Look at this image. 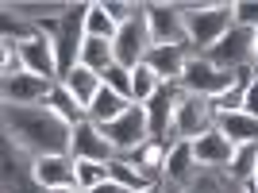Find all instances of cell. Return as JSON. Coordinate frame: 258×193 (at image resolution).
<instances>
[{"mask_svg": "<svg viewBox=\"0 0 258 193\" xmlns=\"http://www.w3.org/2000/svg\"><path fill=\"white\" fill-rule=\"evenodd\" d=\"M177 85H181L185 93H197V96H208V101H216L220 93H227V89L235 85V74H231V70H220V66H212L205 54H189V58H185V70H181V81H177Z\"/></svg>", "mask_w": 258, "mask_h": 193, "instance_id": "4", "label": "cell"}, {"mask_svg": "<svg viewBox=\"0 0 258 193\" xmlns=\"http://www.w3.org/2000/svg\"><path fill=\"white\" fill-rule=\"evenodd\" d=\"M54 85H62V81H46V77H35V74H16V77H4V81H0L4 105H16V108L46 105V96L54 93Z\"/></svg>", "mask_w": 258, "mask_h": 193, "instance_id": "11", "label": "cell"}, {"mask_svg": "<svg viewBox=\"0 0 258 193\" xmlns=\"http://www.w3.org/2000/svg\"><path fill=\"white\" fill-rule=\"evenodd\" d=\"M216 128V108L208 96H197V93H185L177 96V108H173V135L185 143H193L201 139L205 131Z\"/></svg>", "mask_w": 258, "mask_h": 193, "instance_id": "5", "label": "cell"}, {"mask_svg": "<svg viewBox=\"0 0 258 193\" xmlns=\"http://www.w3.org/2000/svg\"><path fill=\"white\" fill-rule=\"evenodd\" d=\"M46 193H81V189H46Z\"/></svg>", "mask_w": 258, "mask_h": 193, "instance_id": "34", "label": "cell"}, {"mask_svg": "<svg viewBox=\"0 0 258 193\" xmlns=\"http://www.w3.org/2000/svg\"><path fill=\"white\" fill-rule=\"evenodd\" d=\"M185 58H189V46H151L143 62L151 66L166 85H177V81H181V70H185Z\"/></svg>", "mask_w": 258, "mask_h": 193, "instance_id": "16", "label": "cell"}, {"mask_svg": "<svg viewBox=\"0 0 258 193\" xmlns=\"http://www.w3.org/2000/svg\"><path fill=\"white\" fill-rule=\"evenodd\" d=\"M162 85H166V81H162V77L154 74L147 62L131 70V101H135V105H147V101H151V96L158 93Z\"/></svg>", "mask_w": 258, "mask_h": 193, "instance_id": "21", "label": "cell"}, {"mask_svg": "<svg viewBox=\"0 0 258 193\" xmlns=\"http://www.w3.org/2000/svg\"><path fill=\"white\" fill-rule=\"evenodd\" d=\"M85 16L89 4H70L58 20H43L39 31L50 39L54 54H58V74H70L74 66H81V43H85Z\"/></svg>", "mask_w": 258, "mask_h": 193, "instance_id": "2", "label": "cell"}, {"mask_svg": "<svg viewBox=\"0 0 258 193\" xmlns=\"http://www.w3.org/2000/svg\"><path fill=\"white\" fill-rule=\"evenodd\" d=\"M8 193H12V189H8Z\"/></svg>", "mask_w": 258, "mask_h": 193, "instance_id": "39", "label": "cell"}, {"mask_svg": "<svg viewBox=\"0 0 258 193\" xmlns=\"http://www.w3.org/2000/svg\"><path fill=\"white\" fill-rule=\"evenodd\" d=\"M151 27H147V4H143V12L135 16V20H127L123 27L116 31V39H112V54H116L119 66H127V70H135V66H143V58H147V51H151Z\"/></svg>", "mask_w": 258, "mask_h": 193, "instance_id": "7", "label": "cell"}, {"mask_svg": "<svg viewBox=\"0 0 258 193\" xmlns=\"http://www.w3.org/2000/svg\"><path fill=\"white\" fill-rule=\"evenodd\" d=\"M62 85L70 89V96H74L77 105L89 112V105H93V101H97V93L104 89V81H100V74H93L89 66H74V70L62 77Z\"/></svg>", "mask_w": 258, "mask_h": 193, "instance_id": "18", "label": "cell"}, {"mask_svg": "<svg viewBox=\"0 0 258 193\" xmlns=\"http://www.w3.org/2000/svg\"><path fill=\"white\" fill-rule=\"evenodd\" d=\"M116 31H119V23L108 16V8L104 4H89V16H85V39H116Z\"/></svg>", "mask_w": 258, "mask_h": 193, "instance_id": "23", "label": "cell"}, {"mask_svg": "<svg viewBox=\"0 0 258 193\" xmlns=\"http://www.w3.org/2000/svg\"><path fill=\"white\" fill-rule=\"evenodd\" d=\"M254 70H258V35H254Z\"/></svg>", "mask_w": 258, "mask_h": 193, "instance_id": "33", "label": "cell"}, {"mask_svg": "<svg viewBox=\"0 0 258 193\" xmlns=\"http://www.w3.org/2000/svg\"><path fill=\"white\" fill-rule=\"evenodd\" d=\"M131 108V101L127 96H119V93H112V89H100L97 93V101H93V105H89V120H93V124H97V128H104V124H112V120H119L123 116V112H127Z\"/></svg>", "mask_w": 258, "mask_h": 193, "instance_id": "19", "label": "cell"}, {"mask_svg": "<svg viewBox=\"0 0 258 193\" xmlns=\"http://www.w3.org/2000/svg\"><path fill=\"white\" fill-rule=\"evenodd\" d=\"M216 131H220L224 139H231L235 147H254L258 143V120L247 116L243 108H239V112H220V116H216Z\"/></svg>", "mask_w": 258, "mask_h": 193, "instance_id": "17", "label": "cell"}, {"mask_svg": "<svg viewBox=\"0 0 258 193\" xmlns=\"http://www.w3.org/2000/svg\"><path fill=\"white\" fill-rule=\"evenodd\" d=\"M143 193H162V185H151V189H143Z\"/></svg>", "mask_w": 258, "mask_h": 193, "instance_id": "35", "label": "cell"}, {"mask_svg": "<svg viewBox=\"0 0 258 193\" xmlns=\"http://www.w3.org/2000/svg\"><path fill=\"white\" fill-rule=\"evenodd\" d=\"M112 62H116V54H112L108 39H85L81 43V66H89L93 74H104Z\"/></svg>", "mask_w": 258, "mask_h": 193, "instance_id": "24", "label": "cell"}, {"mask_svg": "<svg viewBox=\"0 0 258 193\" xmlns=\"http://www.w3.org/2000/svg\"><path fill=\"white\" fill-rule=\"evenodd\" d=\"M254 35L258 31H247V27H239V23H235V27H231L205 58L212 66H220V70H231V74L243 70V66H254Z\"/></svg>", "mask_w": 258, "mask_h": 193, "instance_id": "8", "label": "cell"}, {"mask_svg": "<svg viewBox=\"0 0 258 193\" xmlns=\"http://www.w3.org/2000/svg\"><path fill=\"white\" fill-rule=\"evenodd\" d=\"M254 77H258V70H254Z\"/></svg>", "mask_w": 258, "mask_h": 193, "instance_id": "38", "label": "cell"}, {"mask_svg": "<svg viewBox=\"0 0 258 193\" xmlns=\"http://www.w3.org/2000/svg\"><path fill=\"white\" fill-rule=\"evenodd\" d=\"M46 108H50L62 124H70V128H77V124H85V120H89V112L70 96V89H66V85H54V93L46 96Z\"/></svg>", "mask_w": 258, "mask_h": 193, "instance_id": "20", "label": "cell"}, {"mask_svg": "<svg viewBox=\"0 0 258 193\" xmlns=\"http://www.w3.org/2000/svg\"><path fill=\"white\" fill-rule=\"evenodd\" d=\"M181 193H224V182L220 178H208V174H201L193 185H185Z\"/></svg>", "mask_w": 258, "mask_h": 193, "instance_id": "30", "label": "cell"}, {"mask_svg": "<svg viewBox=\"0 0 258 193\" xmlns=\"http://www.w3.org/2000/svg\"><path fill=\"white\" fill-rule=\"evenodd\" d=\"M4 128L20 147L31 151V159H39V155H70V147H74V128L62 124L46 105H35V108L4 105Z\"/></svg>", "mask_w": 258, "mask_h": 193, "instance_id": "1", "label": "cell"}, {"mask_svg": "<svg viewBox=\"0 0 258 193\" xmlns=\"http://www.w3.org/2000/svg\"><path fill=\"white\" fill-rule=\"evenodd\" d=\"M108 182L123 185V189H131V193L151 189L147 174H143V170H135V166H131V162H123V159H112V162H108Z\"/></svg>", "mask_w": 258, "mask_h": 193, "instance_id": "22", "label": "cell"}, {"mask_svg": "<svg viewBox=\"0 0 258 193\" xmlns=\"http://www.w3.org/2000/svg\"><path fill=\"white\" fill-rule=\"evenodd\" d=\"M108 182V162H89V159H77V189L89 193L97 185Z\"/></svg>", "mask_w": 258, "mask_h": 193, "instance_id": "26", "label": "cell"}, {"mask_svg": "<svg viewBox=\"0 0 258 193\" xmlns=\"http://www.w3.org/2000/svg\"><path fill=\"white\" fill-rule=\"evenodd\" d=\"M235 23L247 31H258V0H235Z\"/></svg>", "mask_w": 258, "mask_h": 193, "instance_id": "28", "label": "cell"}, {"mask_svg": "<svg viewBox=\"0 0 258 193\" xmlns=\"http://www.w3.org/2000/svg\"><path fill=\"white\" fill-rule=\"evenodd\" d=\"M100 4L108 8V16H112V20H116L119 27H123L127 20H135V16L143 12V4H123V0H100Z\"/></svg>", "mask_w": 258, "mask_h": 193, "instance_id": "29", "label": "cell"}, {"mask_svg": "<svg viewBox=\"0 0 258 193\" xmlns=\"http://www.w3.org/2000/svg\"><path fill=\"white\" fill-rule=\"evenodd\" d=\"M89 193H131V189H123V185H116V182H104V185H97V189H89Z\"/></svg>", "mask_w": 258, "mask_h": 193, "instance_id": "32", "label": "cell"}, {"mask_svg": "<svg viewBox=\"0 0 258 193\" xmlns=\"http://www.w3.org/2000/svg\"><path fill=\"white\" fill-rule=\"evenodd\" d=\"M16 51H20L27 74L46 77V81H62V74H58V54H54L50 39H46L43 31L35 35V39H27V43H16Z\"/></svg>", "mask_w": 258, "mask_h": 193, "instance_id": "12", "label": "cell"}, {"mask_svg": "<svg viewBox=\"0 0 258 193\" xmlns=\"http://www.w3.org/2000/svg\"><path fill=\"white\" fill-rule=\"evenodd\" d=\"M254 170H258V143L254 147H235V159H231V166H227V178L231 182H239V185H247L250 178H254Z\"/></svg>", "mask_w": 258, "mask_h": 193, "instance_id": "25", "label": "cell"}, {"mask_svg": "<svg viewBox=\"0 0 258 193\" xmlns=\"http://www.w3.org/2000/svg\"><path fill=\"white\" fill-rule=\"evenodd\" d=\"M70 155H74V159H89V162H112L116 159V147L104 139V131H100L93 120H85V124L74 128V147H70Z\"/></svg>", "mask_w": 258, "mask_h": 193, "instance_id": "13", "label": "cell"}, {"mask_svg": "<svg viewBox=\"0 0 258 193\" xmlns=\"http://www.w3.org/2000/svg\"><path fill=\"white\" fill-rule=\"evenodd\" d=\"M177 8L185 16L189 46H201L205 54L235 27V4H177Z\"/></svg>", "mask_w": 258, "mask_h": 193, "instance_id": "3", "label": "cell"}, {"mask_svg": "<svg viewBox=\"0 0 258 193\" xmlns=\"http://www.w3.org/2000/svg\"><path fill=\"white\" fill-rule=\"evenodd\" d=\"M193 159L197 166H205V170H227L231 159H235V143L224 139L220 131H205L201 139H193Z\"/></svg>", "mask_w": 258, "mask_h": 193, "instance_id": "14", "label": "cell"}, {"mask_svg": "<svg viewBox=\"0 0 258 193\" xmlns=\"http://www.w3.org/2000/svg\"><path fill=\"white\" fill-rule=\"evenodd\" d=\"M243 193H254V185H250V182H247V185H243Z\"/></svg>", "mask_w": 258, "mask_h": 193, "instance_id": "37", "label": "cell"}, {"mask_svg": "<svg viewBox=\"0 0 258 193\" xmlns=\"http://www.w3.org/2000/svg\"><path fill=\"white\" fill-rule=\"evenodd\" d=\"M100 81H104L112 93H119V96H127V101H131V70H127V66L112 62L104 74H100ZM131 105H135V101H131Z\"/></svg>", "mask_w": 258, "mask_h": 193, "instance_id": "27", "label": "cell"}, {"mask_svg": "<svg viewBox=\"0 0 258 193\" xmlns=\"http://www.w3.org/2000/svg\"><path fill=\"white\" fill-rule=\"evenodd\" d=\"M100 131H104V139L116 147V159H119V155H131V151H139L143 143L151 139V128H147V108H143V105H131L119 120L104 124Z\"/></svg>", "mask_w": 258, "mask_h": 193, "instance_id": "6", "label": "cell"}, {"mask_svg": "<svg viewBox=\"0 0 258 193\" xmlns=\"http://www.w3.org/2000/svg\"><path fill=\"white\" fill-rule=\"evenodd\" d=\"M250 185H254V193H258V170H254V178H250Z\"/></svg>", "mask_w": 258, "mask_h": 193, "instance_id": "36", "label": "cell"}, {"mask_svg": "<svg viewBox=\"0 0 258 193\" xmlns=\"http://www.w3.org/2000/svg\"><path fill=\"white\" fill-rule=\"evenodd\" d=\"M31 182L39 189H77V159L74 155H39L31 159Z\"/></svg>", "mask_w": 258, "mask_h": 193, "instance_id": "10", "label": "cell"}, {"mask_svg": "<svg viewBox=\"0 0 258 193\" xmlns=\"http://www.w3.org/2000/svg\"><path fill=\"white\" fill-rule=\"evenodd\" d=\"M243 112L258 120V77H254V81L247 85V96H243Z\"/></svg>", "mask_w": 258, "mask_h": 193, "instance_id": "31", "label": "cell"}, {"mask_svg": "<svg viewBox=\"0 0 258 193\" xmlns=\"http://www.w3.org/2000/svg\"><path fill=\"white\" fill-rule=\"evenodd\" d=\"M162 182H166V185H177V189H185V185H193V182H197L193 143L177 139L170 151H166V170H162Z\"/></svg>", "mask_w": 258, "mask_h": 193, "instance_id": "15", "label": "cell"}, {"mask_svg": "<svg viewBox=\"0 0 258 193\" xmlns=\"http://www.w3.org/2000/svg\"><path fill=\"white\" fill-rule=\"evenodd\" d=\"M147 27L154 46H189L185 16L177 4H147Z\"/></svg>", "mask_w": 258, "mask_h": 193, "instance_id": "9", "label": "cell"}]
</instances>
